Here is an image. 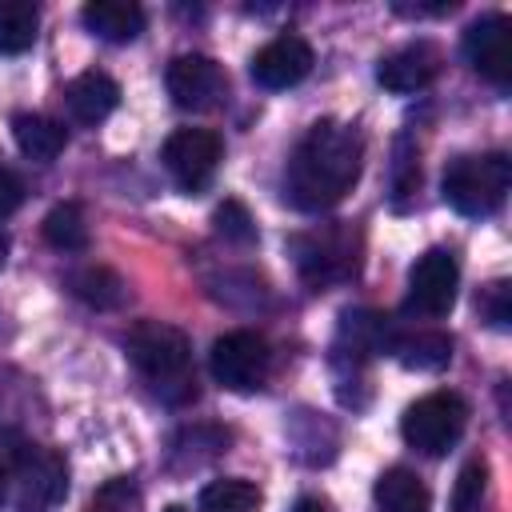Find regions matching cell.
Returning <instances> with one entry per match:
<instances>
[{
	"mask_svg": "<svg viewBox=\"0 0 512 512\" xmlns=\"http://www.w3.org/2000/svg\"><path fill=\"white\" fill-rule=\"evenodd\" d=\"M440 64H444V56H440L436 44L412 40V44H404V48H396L392 56L380 60L376 80H380L388 92L408 96V92H424V88L440 76Z\"/></svg>",
	"mask_w": 512,
	"mask_h": 512,
	"instance_id": "12",
	"label": "cell"
},
{
	"mask_svg": "<svg viewBox=\"0 0 512 512\" xmlns=\"http://www.w3.org/2000/svg\"><path fill=\"white\" fill-rule=\"evenodd\" d=\"M264 496L252 480H240V476H224V480H212L200 488V500L196 508L200 512H260Z\"/></svg>",
	"mask_w": 512,
	"mask_h": 512,
	"instance_id": "21",
	"label": "cell"
},
{
	"mask_svg": "<svg viewBox=\"0 0 512 512\" xmlns=\"http://www.w3.org/2000/svg\"><path fill=\"white\" fill-rule=\"evenodd\" d=\"M292 512H328V508H324V500H316V496H300V500L292 504Z\"/></svg>",
	"mask_w": 512,
	"mask_h": 512,
	"instance_id": "29",
	"label": "cell"
},
{
	"mask_svg": "<svg viewBox=\"0 0 512 512\" xmlns=\"http://www.w3.org/2000/svg\"><path fill=\"white\" fill-rule=\"evenodd\" d=\"M24 444H28V440H24L16 428L0 424V504H4V496H8V484H12V472H16V460H20Z\"/></svg>",
	"mask_w": 512,
	"mask_h": 512,
	"instance_id": "25",
	"label": "cell"
},
{
	"mask_svg": "<svg viewBox=\"0 0 512 512\" xmlns=\"http://www.w3.org/2000/svg\"><path fill=\"white\" fill-rule=\"evenodd\" d=\"M116 104H120V84L108 72H80L64 88V108L84 128H96L100 120H108Z\"/></svg>",
	"mask_w": 512,
	"mask_h": 512,
	"instance_id": "13",
	"label": "cell"
},
{
	"mask_svg": "<svg viewBox=\"0 0 512 512\" xmlns=\"http://www.w3.org/2000/svg\"><path fill=\"white\" fill-rule=\"evenodd\" d=\"M296 260H300V272L308 280H340L356 268V256L352 248L344 244L340 232H324V236H308V240H296Z\"/></svg>",
	"mask_w": 512,
	"mask_h": 512,
	"instance_id": "15",
	"label": "cell"
},
{
	"mask_svg": "<svg viewBox=\"0 0 512 512\" xmlns=\"http://www.w3.org/2000/svg\"><path fill=\"white\" fill-rule=\"evenodd\" d=\"M44 240L56 248V252H84L88 248V220H84V208L64 200L56 204L48 216H44Z\"/></svg>",
	"mask_w": 512,
	"mask_h": 512,
	"instance_id": "22",
	"label": "cell"
},
{
	"mask_svg": "<svg viewBox=\"0 0 512 512\" xmlns=\"http://www.w3.org/2000/svg\"><path fill=\"white\" fill-rule=\"evenodd\" d=\"M8 488L16 512H56V504L68 496V464L56 448L24 444Z\"/></svg>",
	"mask_w": 512,
	"mask_h": 512,
	"instance_id": "5",
	"label": "cell"
},
{
	"mask_svg": "<svg viewBox=\"0 0 512 512\" xmlns=\"http://www.w3.org/2000/svg\"><path fill=\"white\" fill-rule=\"evenodd\" d=\"M68 288L76 300H84L88 308H120L128 300V288L120 280V272H112L108 264H84L76 272H68Z\"/></svg>",
	"mask_w": 512,
	"mask_h": 512,
	"instance_id": "19",
	"label": "cell"
},
{
	"mask_svg": "<svg viewBox=\"0 0 512 512\" xmlns=\"http://www.w3.org/2000/svg\"><path fill=\"white\" fill-rule=\"evenodd\" d=\"M216 228H220L228 240H240V244H248V240L256 236L252 216L244 212V204H240V200H224V204L216 208Z\"/></svg>",
	"mask_w": 512,
	"mask_h": 512,
	"instance_id": "24",
	"label": "cell"
},
{
	"mask_svg": "<svg viewBox=\"0 0 512 512\" xmlns=\"http://www.w3.org/2000/svg\"><path fill=\"white\" fill-rule=\"evenodd\" d=\"M128 360L136 372L152 384V392L164 404H188L196 400V372H192V344L176 324L164 320H140L128 340Z\"/></svg>",
	"mask_w": 512,
	"mask_h": 512,
	"instance_id": "2",
	"label": "cell"
},
{
	"mask_svg": "<svg viewBox=\"0 0 512 512\" xmlns=\"http://www.w3.org/2000/svg\"><path fill=\"white\" fill-rule=\"evenodd\" d=\"M80 20L92 36L112 44H128L144 32V8L132 0H92L80 8Z\"/></svg>",
	"mask_w": 512,
	"mask_h": 512,
	"instance_id": "14",
	"label": "cell"
},
{
	"mask_svg": "<svg viewBox=\"0 0 512 512\" xmlns=\"http://www.w3.org/2000/svg\"><path fill=\"white\" fill-rule=\"evenodd\" d=\"M456 288H460V264H456V256L448 248H428L408 268L404 312L408 316H420V320H440V316L452 312Z\"/></svg>",
	"mask_w": 512,
	"mask_h": 512,
	"instance_id": "7",
	"label": "cell"
},
{
	"mask_svg": "<svg viewBox=\"0 0 512 512\" xmlns=\"http://www.w3.org/2000/svg\"><path fill=\"white\" fill-rule=\"evenodd\" d=\"M20 204H24V180L8 164H0V220L12 216Z\"/></svg>",
	"mask_w": 512,
	"mask_h": 512,
	"instance_id": "28",
	"label": "cell"
},
{
	"mask_svg": "<svg viewBox=\"0 0 512 512\" xmlns=\"http://www.w3.org/2000/svg\"><path fill=\"white\" fill-rule=\"evenodd\" d=\"M480 308L488 316L492 328H508L512 320V300H508V284H488L484 296H480Z\"/></svg>",
	"mask_w": 512,
	"mask_h": 512,
	"instance_id": "26",
	"label": "cell"
},
{
	"mask_svg": "<svg viewBox=\"0 0 512 512\" xmlns=\"http://www.w3.org/2000/svg\"><path fill=\"white\" fill-rule=\"evenodd\" d=\"M360 164H364L360 132L340 120H316L300 136L288 160L284 196L300 212H324L352 192V184L360 180Z\"/></svg>",
	"mask_w": 512,
	"mask_h": 512,
	"instance_id": "1",
	"label": "cell"
},
{
	"mask_svg": "<svg viewBox=\"0 0 512 512\" xmlns=\"http://www.w3.org/2000/svg\"><path fill=\"white\" fill-rule=\"evenodd\" d=\"M484 492H488V468L484 460H472L460 480H456V496H452V508L456 512H480L484 508Z\"/></svg>",
	"mask_w": 512,
	"mask_h": 512,
	"instance_id": "23",
	"label": "cell"
},
{
	"mask_svg": "<svg viewBox=\"0 0 512 512\" xmlns=\"http://www.w3.org/2000/svg\"><path fill=\"white\" fill-rule=\"evenodd\" d=\"M220 136L208 132V128H180L164 140V168L168 176L184 188V192H204L216 176V164H220Z\"/></svg>",
	"mask_w": 512,
	"mask_h": 512,
	"instance_id": "8",
	"label": "cell"
},
{
	"mask_svg": "<svg viewBox=\"0 0 512 512\" xmlns=\"http://www.w3.org/2000/svg\"><path fill=\"white\" fill-rule=\"evenodd\" d=\"M40 32V8L32 0H0V52L20 56L36 44Z\"/></svg>",
	"mask_w": 512,
	"mask_h": 512,
	"instance_id": "20",
	"label": "cell"
},
{
	"mask_svg": "<svg viewBox=\"0 0 512 512\" xmlns=\"http://www.w3.org/2000/svg\"><path fill=\"white\" fill-rule=\"evenodd\" d=\"M164 84H168L172 104L184 108V112H208V108H216V104L224 100V92H228L224 68H220L212 56H200V52L176 56V60L168 64Z\"/></svg>",
	"mask_w": 512,
	"mask_h": 512,
	"instance_id": "9",
	"label": "cell"
},
{
	"mask_svg": "<svg viewBox=\"0 0 512 512\" xmlns=\"http://www.w3.org/2000/svg\"><path fill=\"white\" fill-rule=\"evenodd\" d=\"M168 512H184V508H168Z\"/></svg>",
	"mask_w": 512,
	"mask_h": 512,
	"instance_id": "31",
	"label": "cell"
},
{
	"mask_svg": "<svg viewBox=\"0 0 512 512\" xmlns=\"http://www.w3.org/2000/svg\"><path fill=\"white\" fill-rule=\"evenodd\" d=\"M468 424V404L456 392H428L416 404H408L400 420V436L420 456H444L456 448Z\"/></svg>",
	"mask_w": 512,
	"mask_h": 512,
	"instance_id": "4",
	"label": "cell"
},
{
	"mask_svg": "<svg viewBox=\"0 0 512 512\" xmlns=\"http://www.w3.org/2000/svg\"><path fill=\"white\" fill-rule=\"evenodd\" d=\"M4 260H8V236H4V228H0V268H4Z\"/></svg>",
	"mask_w": 512,
	"mask_h": 512,
	"instance_id": "30",
	"label": "cell"
},
{
	"mask_svg": "<svg viewBox=\"0 0 512 512\" xmlns=\"http://www.w3.org/2000/svg\"><path fill=\"white\" fill-rule=\"evenodd\" d=\"M464 60L496 88H508L512 80V24L508 16L492 12L464 28Z\"/></svg>",
	"mask_w": 512,
	"mask_h": 512,
	"instance_id": "10",
	"label": "cell"
},
{
	"mask_svg": "<svg viewBox=\"0 0 512 512\" xmlns=\"http://www.w3.org/2000/svg\"><path fill=\"white\" fill-rule=\"evenodd\" d=\"M208 368H212L220 388H228V392H256V388H264V380L272 372L268 340L260 332H248V328L224 332V336H216V344L208 352Z\"/></svg>",
	"mask_w": 512,
	"mask_h": 512,
	"instance_id": "6",
	"label": "cell"
},
{
	"mask_svg": "<svg viewBox=\"0 0 512 512\" xmlns=\"http://www.w3.org/2000/svg\"><path fill=\"white\" fill-rule=\"evenodd\" d=\"M512 184V164L504 152H480V156H456L444 168V200L460 216H492Z\"/></svg>",
	"mask_w": 512,
	"mask_h": 512,
	"instance_id": "3",
	"label": "cell"
},
{
	"mask_svg": "<svg viewBox=\"0 0 512 512\" xmlns=\"http://www.w3.org/2000/svg\"><path fill=\"white\" fill-rule=\"evenodd\" d=\"M132 508H136V492L128 488V480L108 484V488L92 500V512H132Z\"/></svg>",
	"mask_w": 512,
	"mask_h": 512,
	"instance_id": "27",
	"label": "cell"
},
{
	"mask_svg": "<svg viewBox=\"0 0 512 512\" xmlns=\"http://www.w3.org/2000/svg\"><path fill=\"white\" fill-rule=\"evenodd\" d=\"M372 500H376V512H428V504H432L424 480L408 468H388L376 480Z\"/></svg>",
	"mask_w": 512,
	"mask_h": 512,
	"instance_id": "18",
	"label": "cell"
},
{
	"mask_svg": "<svg viewBox=\"0 0 512 512\" xmlns=\"http://www.w3.org/2000/svg\"><path fill=\"white\" fill-rule=\"evenodd\" d=\"M388 352L412 368V372H436L452 360V336L444 332H404V336H388Z\"/></svg>",
	"mask_w": 512,
	"mask_h": 512,
	"instance_id": "17",
	"label": "cell"
},
{
	"mask_svg": "<svg viewBox=\"0 0 512 512\" xmlns=\"http://www.w3.org/2000/svg\"><path fill=\"white\" fill-rule=\"evenodd\" d=\"M312 72V44L296 32H284L276 40H268L256 56H252V80L268 92L280 88H296L304 76Z\"/></svg>",
	"mask_w": 512,
	"mask_h": 512,
	"instance_id": "11",
	"label": "cell"
},
{
	"mask_svg": "<svg viewBox=\"0 0 512 512\" xmlns=\"http://www.w3.org/2000/svg\"><path fill=\"white\" fill-rule=\"evenodd\" d=\"M12 136H16V148L28 160H40V164L56 160L64 152V144H68L64 124L52 120V116H40V112H16L12 116Z\"/></svg>",
	"mask_w": 512,
	"mask_h": 512,
	"instance_id": "16",
	"label": "cell"
}]
</instances>
